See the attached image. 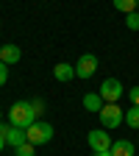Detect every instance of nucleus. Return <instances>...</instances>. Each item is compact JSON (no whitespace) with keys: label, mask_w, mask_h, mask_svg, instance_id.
I'll use <instances>...</instances> for the list:
<instances>
[{"label":"nucleus","mask_w":139,"mask_h":156,"mask_svg":"<svg viewBox=\"0 0 139 156\" xmlns=\"http://www.w3.org/2000/svg\"><path fill=\"white\" fill-rule=\"evenodd\" d=\"M0 126H3V112H0Z\"/></svg>","instance_id":"21"},{"label":"nucleus","mask_w":139,"mask_h":156,"mask_svg":"<svg viewBox=\"0 0 139 156\" xmlns=\"http://www.w3.org/2000/svg\"><path fill=\"white\" fill-rule=\"evenodd\" d=\"M84 109H86V112H95V114L100 112V109H103L100 92H86V95H84Z\"/></svg>","instance_id":"10"},{"label":"nucleus","mask_w":139,"mask_h":156,"mask_svg":"<svg viewBox=\"0 0 139 156\" xmlns=\"http://www.w3.org/2000/svg\"><path fill=\"white\" fill-rule=\"evenodd\" d=\"M9 120H11V126H17V128H28L31 123H36V117H33L28 101H17V103L11 106V112H9Z\"/></svg>","instance_id":"1"},{"label":"nucleus","mask_w":139,"mask_h":156,"mask_svg":"<svg viewBox=\"0 0 139 156\" xmlns=\"http://www.w3.org/2000/svg\"><path fill=\"white\" fill-rule=\"evenodd\" d=\"M28 103H31V112H33V117H39V114L45 112V103L39 101V98H33V101H28Z\"/></svg>","instance_id":"16"},{"label":"nucleus","mask_w":139,"mask_h":156,"mask_svg":"<svg viewBox=\"0 0 139 156\" xmlns=\"http://www.w3.org/2000/svg\"><path fill=\"white\" fill-rule=\"evenodd\" d=\"M25 134H28V142H31V145H45V142L53 140V126L36 120V123H31V126L25 128Z\"/></svg>","instance_id":"2"},{"label":"nucleus","mask_w":139,"mask_h":156,"mask_svg":"<svg viewBox=\"0 0 139 156\" xmlns=\"http://www.w3.org/2000/svg\"><path fill=\"white\" fill-rule=\"evenodd\" d=\"M97 114H100L103 128H117V126H123V120H125V112L117 103H103V109L97 112Z\"/></svg>","instance_id":"3"},{"label":"nucleus","mask_w":139,"mask_h":156,"mask_svg":"<svg viewBox=\"0 0 139 156\" xmlns=\"http://www.w3.org/2000/svg\"><path fill=\"white\" fill-rule=\"evenodd\" d=\"M125 25H128L131 31H139V11H131V14H125Z\"/></svg>","instance_id":"14"},{"label":"nucleus","mask_w":139,"mask_h":156,"mask_svg":"<svg viewBox=\"0 0 139 156\" xmlns=\"http://www.w3.org/2000/svg\"><path fill=\"white\" fill-rule=\"evenodd\" d=\"M95 156H111V151H97Z\"/></svg>","instance_id":"19"},{"label":"nucleus","mask_w":139,"mask_h":156,"mask_svg":"<svg viewBox=\"0 0 139 156\" xmlns=\"http://www.w3.org/2000/svg\"><path fill=\"white\" fill-rule=\"evenodd\" d=\"M128 98H131V106H139V87H131L128 89Z\"/></svg>","instance_id":"17"},{"label":"nucleus","mask_w":139,"mask_h":156,"mask_svg":"<svg viewBox=\"0 0 139 156\" xmlns=\"http://www.w3.org/2000/svg\"><path fill=\"white\" fill-rule=\"evenodd\" d=\"M100 98H103V103H117L123 98V84L117 78H106L100 84Z\"/></svg>","instance_id":"4"},{"label":"nucleus","mask_w":139,"mask_h":156,"mask_svg":"<svg viewBox=\"0 0 139 156\" xmlns=\"http://www.w3.org/2000/svg\"><path fill=\"white\" fill-rule=\"evenodd\" d=\"M53 75H56V81L67 84V81H72V78H75V64H67V62L56 64V67H53Z\"/></svg>","instance_id":"9"},{"label":"nucleus","mask_w":139,"mask_h":156,"mask_svg":"<svg viewBox=\"0 0 139 156\" xmlns=\"http://www.w3.org/2000/svg\"><path fill=\"white\" fill-rule=\"evenodd\" d=\"M125 123H128L131 128H139V106H131V109L125 112Z\"/></svg>","instance_id":"13"},{"label":"nucleus","mask_w":139,"mask_h":156,"mask_svg":"<svg viewBox=\"0 0 139 156\" xmlns=\"http://www.w3.org/2000/svg\"><path fill=\"white\" fill-rule=\"evenodd\" d=\"M136 3H139V0H136Z\"/></svg>","instance_id":"22"},{"label":"nucleus","mask_w":139,"mask_h":156,"mask_svg":"<svg viewBox=\"0 0 139 156\" xmlns=\"http://www.w3.org/2000/svg\"><path fill=\"white\" fill-rule=\"evenodd\" d=\"M95 73H97V56L95 53H84L78 58V64H75V75L78 78H92Z\"/></svg>","instance_id":"6"},{"label":"nucleus","mask_w":139,"mask_h":156,"mask_svg":"<svg viewBox=\"0 0 139 156\" xmlns=\"http://www.w3.org/2000/svg\"><path fill=\"white\" fill-rule=\"evenodd\" d=\"M9 81V64H3V62H0V87H3Z\"/></svg>","instance_id":"18"},{"label":"nucleus","mask_w":139,"mask_h":156,"mask_svg":"<svg viewBox=\"0 0 139 156\" xmlns=\"http://www.w3.org/2000/svg\"><path fill=\"white\" fill-rule=\"evenodd\" d=\"M3 148H6V136L0 134V151H3Z\"/></svg>","instance_id":"20"},{"label":"nucleus","mask_w":139,"mask_h":156,"mask_svg":"<svg viewBox=\"0 0 139 156\" xmlns=\"http://www.w3.org/2000/svg\"><path fill=\"white\" fill-rule=\"evenodd\" d=\"M134 142H128V140H117L114 145H111V156H134Z\"/></svg>","instance_id":"11"},{"label":"nucleus","mask_w":139,"mask_h":156,"mask_svg":"<svg viewBox=\"0 0 139 156\" xmlns=\"http://www.w3.org/2000/svg\"><path fill=\"white\" fill-rule=\"evenodd\" d=\"M86 142H89V148L97 153V151H111V136L106 134V131H100V128H95V131H89V136H86Z\"/></svg>","instance_id":"7"},{"label":"nucleus","mask_w":139,"mask_h":156,"mask_svg":"<svg viewBox=\"0 0 139 156\" xmlns=\"http://www.w3.org/2000/svg\"><path fill=\"white\" fill-rule=\"evenodd\" d=\"M33 148H36V145L25 142V145H19V148H14V156H36V153H33Z\"/></svg>","instance_id":"15"},{"label":"nucleus","mask_w":139,"mask_h":156,"mask_svg":"<svg viewBox=\"0 0 139 156\" xmlns=\"http://www.w3.org/2000/svg\"><path fill=\"white\" fill-rule=\"evenodd\" d=\"M111 3H114V9H117V11H123V14H131V11H136V9H139L136 0H111Z\"/></svg>","instance_id":"12"},{"label":"nucleus","mask_w":139,"mask_h":156,"mask_svg":"<svg viewBox=\"0 0 139 156\" xmlns=\"http://www.w3.org/2000/svg\"><path fill=\"white\" fill-rule=\"evenodd\" d=\"M0 134L6 136V145H11V148H19V145H25L28 142V134H25V128H17V126H0Z\"/></svg>","instance_id":"5"},{"label":"nucleus","mask_w":139,"mask_h":156,"mask_svg":"<svg viewBox=\"0 0 139 156\" xmlns=\"http://www.w3.org/2000/svg\"><path fill=\"white\" fill-rule=\"evenodd\" d=\"M19 56H23V50H19L17 45H3V48H0V62L9 64V67L19 62Z\"/></svg>","instance_id":"8"}]
</instances>
